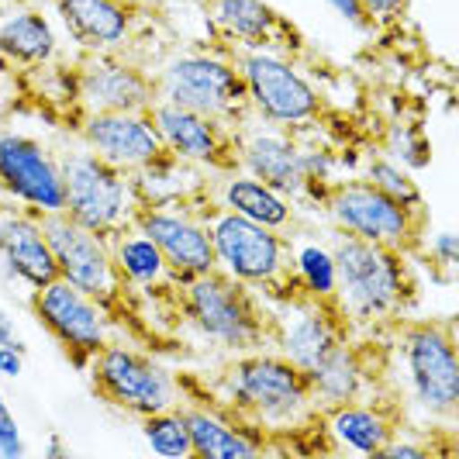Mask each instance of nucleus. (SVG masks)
Segmentation results:
<instances>
[{
  "mask_svg": "<svg viewBox=\"0 0 459 459\" xmlns=\"http://www.w3.org/2000/svg\"><path fill=\"white\" fill-rule=\"evenodd\" d=\"M221 401L207 404L214 411L229 414L235 421H246L259 432H294L304 421L315 418V391L311 377L294 367L287 356L255 349L231 356L218 377Z\"/></svg>",
  "mask_w": 459,
  "mask_h": 459,
  "instance_id": "obj_1",
  "label": "nucleus"
},
{
  "mask_svg": "<svg viewBox=\"0 0 459 459\" xmlns=\"http://www.w3.org/2000/svg\"><path fill=\"white\" fill-rule=\"evenodd\" d=\"M335 300L352 325H394L418 304V273L408 253L335 231Z\"/></svg>",
  "mask_w": 459,
  "mask_h": 459,
  "instance_id": "obj_2",
  "label": "nucleus"
},
{
  "mask_svg": "<svg viewBox=\"0 0 459 459\" xmlns=\"http://www.w3.org/2000/svg\"><path fill=\"white\" fill-rule=\"evenodd\" d=\"M177 307L204 342L225 349L231 356L255 352L273 345V315L253 287L231 280L221 270L190 276L177 283Z\"/></svg>",
  "mask_w": 459,
  "mask_h": 459,
  "instance_id": "obj_3",
  "label": "nucleus"
},
{
  "mask_svg": "<svg viewBox=\"0 0 459 459\" xmlns=\"http://www.w3.org/2000/svg\"><path fill=\"white\" fill-rule=\"evenodd\" d=\"M207 235L214 246L218 270L231 280L253 287L255 294H270L276 304H290L304 298V283L294 273V255H290V238L283 231L255 225L235 211H218L207 221Z\"/></svg>",
  "mask_w": 459,
  "mask_h": 459,
  "instance_id": "obj_4",
  "label": "nucleus"
},
{
  "mask_svg": "<svg viewBox=\"0 0 459 459\" xmlns=\"http://www.w3.org/2000/svg\"><path fill=\"white\" fill-rule=\"evenodd\" d=\"M318 204L328 211V221L335 231L367 238V242H380V246H394L401 253H421L425 238H429V214L425 207L397 204L384 190L369 184V180H332L325 186Z\"/></svg>",
  "mask_w": 459,
  "mask_h": 459,
  "instance_id": "obj_5",
  "label": "nucleus"
},
{
  "mask_svg": "<svg viewBox=\"0 0 459 459\" xmlns=\"http://www.w3.org/2000/svg\"><path fill=\"white\" fill-rule=\"evenodd\" d=\"M397 356L408 373L411 401L429 418H456L459 356L449 322H411L408 315L391 325Z\"/></svg>",
  "mask_w": 459,
  "mask_h": 459,
  "instance_id": "obj_6",
  "label": "nucleus"
},
{
  "mask_svg": "<svg viewBox=\"0 0 459 459\" xmlns=\"http://www.w3.org/2000/svg\"><path fill=\"white\" fill-rule=\"evenodd\" d=\"M235 66L246 80L249 115L259 125L304 132L325 117V97L294 59L273 52H242Z\"/></svg>",
  "mask_w": 459,
  "mask_h": 459,
  "instance_id": "obj_7",
  "label": "nucleus"
},
{
  "mask_svg": "<svg viewBox=\"0 0 459 459\" xmlns=\"http://www.w3.org/2000/svg\"><path fill=\"white\" fill-rule=\"evenodd\" d=\"M63 166V190H66V214L100 235L104 242H115L125 231H132V186H128V169L115 162L100 160L91 149L69 152Z\"/></svg>",
  "mask_w": 459,
  "mask_h": 459,
  "instance_id": "obj_8",
  "label": "nucleus"
},
{
  "mask_svg": "<svg viewBox=\"0 0 459 459\" xmlns=\"http://www.w3.org/2000/svg\"><path fill=\"white\" fill-rule=\"evenodd\" d=\"M156 83H160V100L166 104L229 121L235 128L249 125L253 117L246 80L235 66V59H225V56H207V52L177 56L162 66Z\"/></svg>",
  "mask_w": 459,
  "mask_h": 459,
  "instance_id": "obj_9",
  "label": "nucleus"
},
{
  "mask_svg": "<svg viewBox=\"0 0 459 459\" xmlns=\"http://www.w3.org/2000/svg\"><path fill=\"white\" fill-rule=\"evenodd\" d=\"M91 391L117 411L145 418V414L177 408V380L156 356L135 345L108 342L87 367Z\"/></svg>",
  "mask_w": 459,
  "mask_h": 459,
  "instance_id": "obj_10",
  "label": "nucleus"
},
{
  "mask_svg": "<svg viewBox=\"0 0 459 459\" xmlns=\"http://www.w3.org/2000/svg\"><path fill=\"white\" fill-rule=\"evenodd\" d=\"M46 225L48 246L56 253V266L59 276L73 283L76 290H83L87 298H93L104 315L115 322L117 307L128 300L132 287L117 276L115 255H111V242H104L100 235H93L91 229L76 225L66 211L56 214H42Z\"/></svg>",
  "mask_w": 459,
  "mask_h": 459,
  "instance_id": "obj_11",
  "label": "nucleus"
},
{
  "mask_svg": "<svg viewBox=\"0 0 459 459\" xmlns=\"http://www.w3.org/2000/svg\"><path fill=\"white\" fill-rule=\"evenodd\" d=\"M28 307L35 322L42 325V332H48V339L63 349V356L80 373H87L93 356L111 342V328H108L111 318L104 315V307L66 283L63 276L31 290Z\"/></svg>",
  "mask_w": 459,
  "mask_h": 459,
  "instance_id": "obj_12",
  "label": "nucleus"
},
{
  "mask_svg": "<svg viewBox=\"0 0 459 459\" xmlns=\"http://www.w3.org/2000/svg\"><path fill=\"white\" fill-rule=\"evenodd\" d=\"M349 339H352V322L345 318L335 298L304 294L290 304H280V311L273 315V349L304 373L322 367Z\"/></svg>",
  "mask_w": 459,
  "mask_h": 459,
  "instance_id": "obj_13",
  "label": "nucleus"
},
{
  "mask_svg": "<svg viewBox=\"0 0 459 459\" xmlns=\"http://www.w3.org/2000/svg\"><path fill=\"white\" fill-rule=\"evenodd\" d=\"M149 115H152L162 145L173 156L194 162L214 177H229L235 169H242V156H238L242 128L211 115H197V111H186L177 104H166V100H160Z\"/></svg>",
  "mask_w": 459,
  "mask_h": 459,
  "instance_id": "obj_14",
  "label": "nucleus"
},
{
  "mask_svg": "<svg viewBox=\"0 0 459 459\" xmlns=\"http://www.w3.org/2000/svg\"><path fill=\"white\" fill-rule=\"evenodd\" d=\"M73 97L83 111H152L160 104V83L152 73L117 52L83 56L73 69Z\"/></svg>",
  "mask_w": 459,
  "mask_h": 459,
  "instance_id": "obj_15",
  "label": "nucleus"
},
{
  "mask_svg": "<svg viewBox=\"0 0 459 459\" xmlns=\"http://www.w3.org/2000/svg\"><path fill=\"white\" fill-rule=\"evenodd\" d=\"M0 194L39 214L66 211L63 166L39 138L0 132Z\"/></svg>",
  "mask_w": 459,
  "mask_h": 459,
  "instance_id": "obj_16",
  "label": "nucleus"
},
{
  "mask_svg": "<svg viewBox=\"0 0 459 459\" xmlns=\"http://www.w3.org/2000/svg\"><path fill=\"white\" fill-rule=\"evenodd\" d=\"M132 225L145 238L156 242V249L166 259V270L173 276V283H184L190 276L218 270L207 225L197 221L194 214L173 211V207H135Z\"/></svg>",
  "mask_w": 459,
  "mask_h": 459,
  "instance_id": "obj_17",
  "label": "nucleus"
},
{
  "mask_svg": "<svg viewBox=\"0 0 459 459\" xmlns=\"http://www.w3.org/2000/svg\"><path fill=\"white\" fill-rule=\"evenodd\" d=\"M211 28L242 52H273L298 59L307 46L298 24L266 0H211Z\"/></svg>",
  "mask_w": 459,
  "mask_h": 459,
  "instance_id": "obj_18",
  "label": "nucleus"
},
{
  "mask_svg": "<svg viewBox=\"0 0 459 459\" xmlns=\"http://www.w3.org/2000/svg\"><path fill=\"white\" fill-rule=\"evenodd\" d=\"M80 138L100 160L115 162L128 173L138 169L142 162L156 160L166 149L149 111H142V115H132V111H87L80 121Z\"/></svg>",
  "mask_w": 459,
  "mask_h": 459,
  "instance_id": "obj_19",
  "label": "nucleus"
},
{
  "mask_svg": "<svg viewBox=\"0 0 459 459\" xmlns=\"http://www.w3.org/2000/svg\"><path fill=\"white\" fill-rule=\"evenodd\" d=\"M0 266L28 290L59 280L56 253L39 211H0Z\"/></svg>",
  "mask_w": 459,
  "mask_h": 459,
  "instance_id": "obj_20",
  "label": "nucleus"
},
{
  "mask_svg": "<svg viewBox=\"0 0 459 459\" xmlns=\"http://www.w3.org/2000/svg\"><path fill=\"white\" fill-rule=\"evenodd\" d=\"M242 169L253 173L255 180L270 184L280 190L283 197H304L307 194V180H304V162H300V138L290 128H273L263 125L249 132L242 125Z\"/></svg>",
  "mask_w": 459,
  "mask_h": 459,
  "instance_id": "obj_21",
  "label": "nucleus"
},
{
  "mask_svg": "<svg viewBox=\"0 0 459 459\" xmlns=\"http://www.w3.org/2000/svg\"><path fill=\"white\" fill-rule=\"evenodd\" d=\"M73 46L87 56L117 52L132 39L135 11L128 0H48Z\"/></svg>",
  "mask_w": 459,
  "mask_h": 459,
  "instance_id": "obj_22",
  "label": "nucleus"
},
{
  "mask_svg": "<svg viewBox=\"0 0 459 459\" xmlns=\"http://www.w3.org/2000/svg\"><path fill=\"white\" fill-rule=\"evenodd\" d=\"M325 432L328 438L359 456H377L394 436H401V411L394 404H384L377 394L349 401L325 411Z\"/></svg>",
  "mask_w": 459,
  "mask_h": 459,
  "instance_id": "obj_23",
  "label": "nucleus"
},
{
  "mask_svg": "<svg viewBox=\"0 0 459 459\" xmlns=\"http://www.w3.org/2000/svg\"><path fill=\"white\" fill-rule=\"evenodd\" d=\"M190 432V449L201 459H253L270 449L266 432L235 421L214 408H180Z\"/></svg>",
  "mask_w": 459,
  "mask_h": 459,
  "instance_id": "obj_24",
  "label": "nucleus"
},
{
  "mask_svg": "<svg viewBox=\"0 0 459 459\" xmlns=\"http://www.w3.org/2000/svg\"><path fill=\"white\" fill-rule=\"evenodd\" d=\"M307 377H311L315 404L325 411L377 394V373L369 363V345H356L352 339L339 345L322 367H315Z\"/></svg>",
  "mask_w": 459,
  "mask_h": 459,
  "instance_id": "obj_25",
  "label": "nucleus"
},
{
  "mask_svg": "<svg viewBox=\"0 0 459 459\" xmlns=\"http://www.w3.org/2000/svg\"><path fill=\"white\" fill-rule=\"evenodd\" d=\"M0 56L7 66L46 69L59 56L56 28L35 7H14L0 18Z\"/></svg>",
  "mask_w": 459,
  "mask_h": 459,
  "instance_id": "obj_26",
  "label": "nucleus"
},
{
  "mask_svg": "<svg viewBox=\"0 0 459 459\" xmlns=\"http://www.w3.org/2000/svg\"><path fill=\"white\" fill-rule=\"evenodd\" d=\"M218 201H221L225 211H235V214L249 218L255 225H266V229L276 231L290 229L294 218H298L290 197H283L280 190H273L263 180H255L253 173H242V169H235V173L225 177V184L218 190Z\"/></svg>",
  "mask_w": 459,
  "mask_h": 459,
  "instance_id": "obj_27",
  "label": "nucleus"
},
{
  "mask_svg": "<svg viewBox=\"0 0 459 459\" xmlns=\"http://www.w3.org/2000/svg\"><path fill=\"white\" fill-rule=\"evenodd\" d=\"M111 255H115L117 276L132 287V290H152L162 280H173L166 270V259L156 249L152 238H145L138 229L125 231L121 238L111 242Z\"/></svg>",
  "mask_w": 459,
  "mask_h": 459,
  "instance_id": "obj_28",
  "label": "nucleus"
},
{
  "mask_svg": "<svg viewBox=\"0 0 459 459\" xmlns=\"http://www.w3.org/2000/svg\"><path fill=\"white\" fill-rule=\"evenodd\" d=\"M138 421H142V438H145V446H149L156 456H169V459L194 456V449H190V432H186V421L180 408H166V411L145 414V418H138Z\"/></svg>",
  "mask_w": 459,
  "mask_h": 459,
  "instance_id": "obj_29",
  "label": "nucleus"
},
{
  "mask_svg": "<svg viewBox=\"0 0 459 459\" xmlns=\"http://www.w3.org/2000/svg\"><path fill=\"white\" fill-rule=\"evenodd\" d=\"M363 180H369L377 190H384L397 204L414 207V211L425 207V197H421V190L414 184L411 169H404L401 162H394L391 156H384V152H369L367 156V177H363Z\"/></svg>",
  "mask_w": 459,
  "mask_h": 459,
  "instance_id": "obj_30",
  "label": "nucleus"
},
{
  "mask_svg": "<svg viewBox=\"0 0 459 459\" xmlns=\"http://www.w3.org/2000/svg\"><path fill=\"white\" fill-rule=\"evenodd\" d=\"M290 255H294V273L304 283L307 294L315 298H335V259L328 246L318 242H304L294 246L290 242Z\"/></svg>",
  "mask_w": 459,
  "mask_h": 459,
  "instance_id": "obj_31",
  "label": "nucleus"
},
{
  "mask_svg": "<svg viewBox=\"0 0 459 459\" xmlns=\"http://www.w3.org/2000/svg\"><path fill=\"white\" fill-rule=\"evenodd\" d=\"M384 156H391L404 169L418 173V169H425L432 162V142H429L421 125H414V121H394L391 128H387Z\"/></svg>",
  "mask_w": 459,
  "mask_h": 459,
  "instance_id": "obj_32",
  "label": "nucleus"
},
{
  "mask_svg": "<svg viewBox=\"0 0 459 459\" xmlns=\"http://www.w3.org/2000/svg\"><path fill=\"white\" fill-rule=\"evenodd\" d=\"M421 249H429V259L442 270V280H453V270H456V235L453 231H438L432 242L425 238Z\"/></svg>",
  "mask_w": 459,
  "mask_h": 459,
  "instance_id": "obj_33",
  "label": "nucleus"
},
{
  "mask_svg": "<svg viewBox=\"0 0 459 459\" xmlns=\"http://www.w3.org/2000/svg\"><path fill=\"white\" fill-rule=\"evenodd\" d=\"M408 7L411 0H363V11H367L369 24L384 28V24H397L408 18Z\"/></svg>",
  "mask_w": 459,
  "mask_h": 459,
  "instance_id": "obj_34",
  "label": "nucleus"
},
{
  "mask_svg": "<svg viewBox=\"0 0 459 459\" xmlns=\"http://www.w3.org/2000/svg\"><path fill=\"white\" fill-rule=\"evenodd\" d=\"M342 22H349L352 28H359V31H369L373 24H369L367 11H363V0H325Z\"/></svg>",
  "mask_w": 459,
  "mask_h": 459,
  "instance_id": "obj_35",
  "label": "nucleus"
},
{
  "mask_svg": "<svg viewBox=\"0 0 459 459\" xmlns=\"http://www.w3.org/2000/svg\"><path fill=\"white\" fill-rule=\"evenodd\" d=\"M24 369V345H0V377L18 380Z\"/></svg>",
  "mask_w": 459,
  "mask_h": 459,
  "instance_id": "obj_36",
  "label": "nucleus"
},
{
  "mask_svg": "<svg viewBox=\"0 0 459 459\" xmlns=\"http://www.w3.org/2000/svg\"><path fill=\"white\" fill-rule=\"evenodd\" d=\"M0 345H24L18 339V332H14V318H11V311L0 304Z\"/></svg>",
  "mask_w": 459,
  "mask_h": 459,
  "instance_id": "obj_37",
  "label": "nucleus"
},
{
  "mask_svg": "<svg viewBox=\"0 0 459 459\" xmlns=\"http://www.w3.org/2000/svg\"><path fill=\"white\" fill-rule=\"evenodd\" d=\"M48 456H63V442H59V438H52V446H48Z\"/></svg>",
  "mask_w": 459,
  "mask_h": 459,
  "instance_id": "obj_38",
  "label": "nucleus"
},
{
  "mask_svg": "<svg viewBox=\"0 0 459 459\" xmlns=\"http://www.w3.org/2000/svg\"><path fill=\"white\" fill-rule=\"evenodd\" d=\"M11 414V408H7V401H4V391H0V418H7Z\"/></svg>",
  "mask_w": 459,
  "mask_h": 459,
  "instance_id": "obj_39",
  "label": "nucleus"
},
{
  "mask_svg": "<svg viewBox=\"0 0 459 459\" xmlns=\"http://www.w3.org/2000/svg\"><path fill=\"white\" fill-rule=\"evenodd\" d=\"M4 69H7V63H4V56H0V73H4Z\"/></svg>",
  "mask_w": 459,
  "mask_h": 459,
  "instance_id": "obj_40",
  "label": "nucleus"
},
{
  "mask_svg": "<svg viewBox=\"0 0 459 459\" xmlns=\"http://www.w3.org/2000/svg\"><path fill=\"white\" fill-rule=\"evenodd\" d=\"M0 211H4V207H0Z\"/></svg>",
  "mask_w": 459,
  "mask_h": 459,
  "instance_id": "obj_41",
  "label": "nucleus"
}]
</instances>
